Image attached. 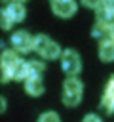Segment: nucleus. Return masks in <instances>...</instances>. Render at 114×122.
I'll return each mask as SVG.
<instances>
[{
	"label": "nucleus",
	"mask_w": 114,
	"mask_h": 122,
	"mask_svg": "<svg viewBox=\"0 0 114 122\" xmlns=\"http://www.w3.org/2000/svg\"><path fill=\"white\" fill-rule=\"evenodd\" d=\"M51 10L59 17H70L76 11V2L74 0H51Z\"/></svg>",
	"instance_id": "39448f33"
},
{
	"label": "nucleus",
	"mask_w": 114,
	"mask_h": 122,
	"mask_svg": "<svg viewBox=\"0 0 114 122\" xmlns=\"http://www.w3.org/2000/svg\"><path fill=\"white\" fill-rule=\"evenodd\" d=\"M38 122H61V120H59L57 112H53V111H48V112H44V114L38 118Z\"/></svg>",
	"instance_id": "dca6fc26"
},
{
	"label": "nucleus",
	"mask_w": 114,
	"mask_h": 122,
	"mask_svg": "<svg viewBox=\"0 0 114 122\" xmlns=\"http://www.w3.org/2000/svg\"><path fill=\"white\" fill-rule=\"evenodd\" d=\"M110 38L114 40V27H110Z\"/></svg>",
	"instance_id": "aec40b11"
},
{
	"label": "nucleus",
	"mask_w": 114,
	"mask_h": 122,
	"mask_svg": "<svg viewBox=\"0 0 114 122\" xmlns=\"http://www.w3.org/2000/svg\"><path fill=\"white\" fill-rule=\"evenodd\" d=\"M82 101V82L76 76H68L63 84V103L66 107H76Z\"/></svg>",
	"instance_id": "f257e3e1"
},
{
	"label": "nucleus",
	"mask_w": 114,
	"mask_h": 122,
	"mask_svg": "<svg viewBox=\"0 0 114 122\" xmlns=\"http://www.w3.org/2000/svg\"><path fill=\"white\" fill-rule=\"evenodd\" d=\"M82 4L87 6V8H95V10H97V8L103 4V0H82Z\"/></svg>",
	"instance_id": "f3484780"
},
{
	"label": "nucleus",
	"mask_w": 114,
	"mask_h": 122,
	"mask_svg": "<svg viewBox=\"0 0 114 122\" xmlns=\"http://www.w3.org/2000/svg\"><path fill=\"white\" fill-rule=\"evenodd\" d=\"M106 32L110 34V29H108L106 25H103V23H99V21L93 25V32H91V34H93L95 38H101V36H104Z\"/></svg>",
	"instance_id": "4468645a"
},
{
	"label": "nucleus",
	"mask_w": 114,
	"mask_h": 122,
	"mask_svg": "<svg viewBox=\"0 0 114 122\" xmlns=\"http://www.w3.org/2000/svg\"><path fill=\"white\" fill-rule=\"evenodd\" d=\"M44 72V63L42 61H28V78H40Z\"/></svg>",
	"instance_id": "ddd939ff"
},
{
	"label": "nucleus",
	"mask_w": 114,
	"mask_h": 122,
	"mask_svg": "<svg viewBox=\"0 0 114 122\" xmlns=\"http://www.w3.org/2000/svg\"><path fill=\"white\" fill-rule=\"evenodd\" d=\"M15 2H19V4H23V2H25V0H15Z\"/></svg>",
	"instance_id": "412c9836"
},
{
	"label": "nucleus",
	"mask_w": 114,
	"mask_h": 122,
	"mask_svg": "<svg viewBox=\"0 0 114 122\" xmlns=\"http://www.w3.org/2000/svg\"><path fill=\"white\" fill-rule=\"evenodd\" d=\"M99 57L103 61H114V40L104 38L99 44Z\"/></svg>",
	"instance_id": "6e6552de"
},
{
	"label": "nucleus",
	"mask_w": 114,
	"mask_h": 122,
	"mask_svg": "<svg viewBox=\"0 0 114 122\" xmlns=\"http://www.w3.org/2000/svg\"><path fill=\"white\" fill-rule=\"evenodd\" d=\"M11 46L15 51L27 53L30 50H34V38L27 32V30H15L11 34Z\"/></svg>",
	"instance_id": "20e7f679"
},
{
	"label": "nucleus",
	"mask_w": 114,
	"mask_h": 122,
	"mask_svg": "<svg viewBox=\"0 0 114 122\" xmlns=\"http://www.w3.org/2000/svg\"><path fill=\"white\" fill-rule=\"evenodd\" d=\"M6 11H8L10 17L13 19V23L25 19V8H23V4H19V2H11V4L6 8Z\"/></svg>",
	"instance_id": "9d476101"
},
{
	"label": "nucleus",
	"mask_w": 114,
	"mask_h": 122,
	"mask_svg": "<svg viewBox=\"0 0 114 122\" xmlns=\"http://www.w3.org/2000/svg\"><path fill=\"white\" fill-rule=\"evenodd\" d=\"M11 78H15V80H27L28 78V63L27 61H19L11 69Z\"/></svg>",
	"instance_id": "f8f14e48"
},
{
	"label": "nucleus",
	"mask_w": 114,
	"mask_h": 122,
	"mask_svg": "<svg viewBox=\"0 0 114 122\" xmlns=\"http://www.w3.org/2000/svg\"><path fill=\"white\" fill-rule=\"evenodd\" d=\"M61 67H63V71H65L68 76H76V74L80 72V69H82L78 51H74V50H65L63 55H61Z\"/></svg>",
	"instance_id": "7ed1b4c3"
},
{
	"label": "nucleus",
	"mask_w": 114,
	"mask_h": 122,
	"mask_svg": "<svg viewBox=\"0 0 114 122\" xmlns=\"http://www.w3.org/2000/svg\"><path fill=\"white\" fill-rule=\"evenodd\" d=\"M103 4L108 6V8H114V0H103Z\"/></svg>",
	"instance_id": "6ab92c4d"
},
{
	"label": "nucleus",
	"mask_w": 114,
	"mask_h": 122,
	"mask_svg": "<svg viewBox=\"0 0 114 122\" xmlns=\"http://www.w3.org/2000/svg\"><path fill=\"white\" fill-rule=\"evenodd\" d=\"M0 25H2V29H4V30H10V29H11V25H13V19L10 17V13H8L6 10H4V11H2V15H0Z\"/></svg>",
	"instance_id": "2eb2a0df"
},
{
	"label": "nucleus",
	"mask_w": 114,
	"mask_h": 122,
	"mask_svg": "<svg viewBox=\"0 0 114 122\" xmlns=\"http://www.w3.org/2000/svg\"><path fill=\"white\" fill-rule=\"evenodd\" d=\"M84 122H101V118H99L97 114H87V116L84 118Z\"/></svg>",
	"instance_id": "a211bd4d"
},
{
	"label": "nucleus",
	"mask_w": 114,
	"mask_h": 122,
	"mask_svg": "<svg viewBox=\"0 0 114 122\" xmlns=\"http://www.w3.org/2000/svg\"><path fill=\"white\" fill-rule=\"evenodd\" d=\"M97 21L103 23V25H106L108 29L114 27V8H108V6L101 4L97 8Z\"/></svg>",
	"instance_id": "0eeeda50"
},
{
	"label": "nucleus",
	"mask_w": 114,
	"mask_h": 122,
	"mask_svg": "<svg viewBox=\"0 0 114 122\" xmlns=\"http://www.w3.org/2000/svg\"><path fill=\"white\" fill-rule=\"evenodd\" d=\"M34 51L40 53V55L46 57V59H57L59 55H63V53H61V48L57 46V42H53V40H51L49 36H46V34L34 36Z\"/></svg>",
	"instance_id": "f03ea898"
},
{
	"label": "nucleus",
	"mask_w": 114,
	"mask_h": 122,
	"mask_svg": "<svg viewBox=\"0 0 114 122\" xmlns=\"http://www.w3.org/2000/svg\"><path fill=\"white\" fill-rule=\"evenodd\" d=\"M0 59H2V67H4V69H10V71H11V69L21 61V59L17 57V53H15V51H11V50H4Z\"/></svg>",
	"instance_id": "9b49d317"
},
{
	"label": "nucleus",
	"mask_w": 114,
	"mask_h": 122,
	"mask_svg": "<svg viewBox=\"0 0 114 122\" xmlns=\"http://www.w3.org/2000/svg\"><path fill=\"white\" fill-rule=\"evenodd\" d=\"M101 107H104L106 112H112V111H114V76L108 80V84H106V88H104Z\"/></svg>",
	"instance_id": "423d86ee"
},
{
	"label": "nucleus",
	"mask_w": 114,
	"mask_h": 122,
	"mask_svg": "<svg viewBox=\"0 0 114 122\" xmlns=\"http://www.w3.org/2000/svg\"><path fill=\"white\" fill-rule=\"evenodd\" d=\"M25 92L28 95H40L44 92V84H42V78H27L25 80Z\"/></svg>",
	"instance_id": "1a4fd4ad"
}]
</instances>
